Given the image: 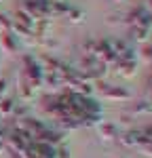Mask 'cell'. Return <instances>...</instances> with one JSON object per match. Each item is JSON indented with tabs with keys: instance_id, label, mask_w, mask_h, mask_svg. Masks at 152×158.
Listing matches in <instances>:
<instances>
[{
	"instance_id": "cell-1",
	"label": "cell",
	"mask_w": 152,
	"mask_h": 158,
	"mask_svg": "<svg viewBox=\"0 0 152 158\" xmlns=\"http://www.w3.org/2000/svg\"><path fill=\"white\" fill-rule=\"evenodd\" d=\"M106 97L108 99H129L131 95H129V91L120 89V86H108L106 89Z\"/></svg>"
},
{
	"instance_id": "cell-4",
	"label": "cell",
	"mask_w": 152,
	"mask_h": 158,
	"mask_svg": "<svg viewBox=\"0 0 152 158\" xmlns=\"http://www.w3.org/2000/svg\"><path fill=\"white\" fill-rule=\"evenodd\" d=\"M4 91H6V80H0V97H2Z\"/></svg>"
},
{
	"instance_id": "cell-5",
	"label": "cell",
	"mask_w": 152,
	"mask_h": 158,
	"mask_svg": "<svg viewBox=\"0 0 152 158\" xmlns=\"http://www.w3.org/2000/svg\"><path fill=\"white\" fill-rule=\"evenodd\" d=\"M148 4H150V9H152V0H148Z\"/></svg>"
},
{
	"instance_id": "cell-3",
	"label": "cell",
	"mask_w": 152,
	"mask_h": 158,
	"mask_svg": "<svg viewBox=\"0 0 152 158\" xmlns=\"http://www.w3.org/2000/svg\"><path fill=\"white\" fill-rule=\"evenodd\" d=\"M13 108H15V103H13L11 99H0V112L2 114H11Z\"/></svg>"
},
{
	"instance_id": "cell-2",
	"label": "cell",
	"mask_w": 152,
	"mask_h": 158,
	"mask_svg": "<svg viewBox=\"0 0 152 158\" xmlns=\"http://www.w3.org/2000/svg\"><path fill=\"white\" fill-rule=\"evenodd\" d=\"M99 133L103 135L106 139H116V137H118V133H116V127H114V124H110V122L101 124V127H99Z\"/></svg>"
}]
</instances>
